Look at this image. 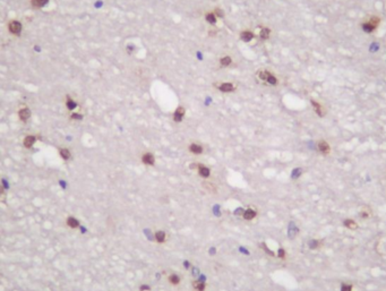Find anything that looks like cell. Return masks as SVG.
Wrapping results in <instances>:
<instances>
[{"label": "cell", "mask_w": 386, "mask_h": 291, "mask_svg": "<svg viewBox=\"0 0 386 291\" xmlns=\"http://www.w3.org/2000/svg\"><path fill=\"white\" fill-rule=\"evenodd\" d=\"M256 77L260 79V82H263L265 84L272 85V86H276L279 84L278 77L272 73V72L267 70V69H260V70H257Z\"/></svg>", "instance_id": "obj_1"}, {"label": "cell", "mask_w": 386, "mask_h": 291, "mask_svg": "<svg viewBox=\"0 0 386 291\" xmlns=\"http://www.w3.org/2000/svg\"><path fill=\"white\" fill-rule=\"evenodd\" d=\"M214 87L222 93H232L237 90V85L230 82H217L214 83Z\"/></svg>", "instance_id": "obj_2"}, {"label": "cell", "mask_w": 386, "mask_h": 291, "mask_svg": "<svg viewBox=\"0 0 386 291\" xmlns=\"http://www.w3.org/2000/svg\"><path fill=\"white\" fill-rule=\"evenodd\" d=\"M379 22L380 20L378 17L373 16V17H370V19H369L368 22H366V23H363V24L361 25L362 30L365 31L366 33H371V32H374V31L377 29V26H378V24H379Z\"/></svg>", "instance_id": "obj_3"}, {"label": "cell", "mask_w": 386, "mask_h": 291, "mask_svg": "<svg viewBox=\"0 0 386 291\" xmlns=\"http://www.w3.org/2000/svg\"><path fill=\"white\" fill-rule=\"evenodd\" d=\"M185 115H186V109H185L183 107L179 105V107L175 110V112H173V121L181 122L182 121V119H183V117H185Z\"/></svg>", "instance_id": "obj_4"}, {"label": "cell", "mask_w": 386, "mask_h": 291, "mask_svg": "<svg viewBox=\"0 0 386 291\" xmlns=\"http://www.w3.org/2000/svg\"><path fill=\"white\" fill-rule=\"evenodd\" d=\"M317 148H318V151H319L322 154H324V155H327V154L331 152V147H330V145H328V143L324 140H320L319 142L317 143Z\"/></svg>", "instance_id": "obj_5"}, {"label": "cell", "mask_w": 386, "mask_h": 291, "mask_svg": "<svg viewBox=\"0 0 386 291\" xmlns=\"http://www.w3.org/2000/svg\"><path fill=\"white\" fill-rule=\"evenodd\" d=\"M239 37H240V40L243 41V42H250L254 37H255V33L251 32L250 30H245L242 31V32H240Z\"/></svg>", "instance_id": "obj_6"}, {"label": "cell", "mask_w": 386, "mask_h": 291, "mask_svg": "<svg viewBox=\"0 0 386 291\" xmlns=\"http://www.w3.org/2000/svg\"><path fill=\"white\" fill-rule=\"evenodd\" d=\"M142 162L144 164H146V165H154V163H155V158H154V155L152 153L146 152V153H144L142 155Z\"/></svg>", "instance_id": "obj_7"}, {"label": "cell", "mask_w": 386, "mask_h": 291, "mask_svg": "<svg viewBox=\"0 0 386 291\" xmlns=\"http://www.w3.org/2000/svg\"><path fill=\"white\" fill-rule=\"evenodd\" d=\"M310 103H311V105H313V109H314V111L317 113V116L318 117H324V115H325V110H324V108H323V105L320 103H318L317 101H315V100H311L310 101Z\"/></svg>", "instance_id": "obj_8"}, {"label": "cell", "mask_w": 386, "mask_h": 291, "mask_svg": "<svg viewBox=\"0 0 386 291\" xmlns=\"http://www.w3.org/2000/svg\"><path fill=\"white\" fill-rule=\"evenodd\" d=\"M196 168L198 170V175L203 178H208L211 175V170L204 164H196Z\"/></svg>", "instance_id": "obj_9"}, {"label": "cell", "mask_w": 386, "mask_h": 291, "mask_svg": "<svg viewBox=\"0 0 386 291\" xmlns=\"http://www.w3.org/2000/svg\"><path fill=\"white\" fill-rule=\"evenodd\" d=\"M260 32H258V37H260V40L263 41H266L268 40L270 37H271V30L268 27H265V26H260Z\"/></svg>", "instance_id": "obj_10"}, {"label": "cell", "mask_w": 386, "mask_h": 291, "mask_svg": "<svg viewBox=\"0 0 386 291\" xmlns=\"http://www.w3.org/2000/svg\"><path fill=\"white\" fill-rule=\"evenodd\" d=\"M8 27H9V31L12 32V34H19L20 31H22V24L19 22H17V20L10 22L9 25H8Z\"/></svg>", "instance_id": "obj_11"}, {"label": "cell", "mask_w": 386, "mask_h": 291, "mask_svg": "<svg viewBox=\"0 0 386 291\" xmlns=\"http://www.w3.org/2000/svg\"><path fill=\"white\" fill-rule=\"evenodd\" d=\"M188 150H189L190 153H193V154H202L203 151H204L203 146L200 145V144H198V143H192L189 145V147H188Z\"/></svg>", "instance_id": "obj_12"}, {"label": "cell", "mask_w": 386, "mask_h": 291, "mask_svg": "<svg viewBox=\"0 0 386 291\" xmlns=\"http://www.w3.org/2000/svg\"><path fill=\"white\" fill-rule=\"evenodd\" d=\"M231 64H232V58L228 55L221 57L220 60H219V65H220L221 68H227V67H229Z\"/></svg>", "instance_id": "obj_13"}, {"label": "cell", "mask_w": 386, "mask_h": 291, "mask_svg": "<svg viewBox=\"0 0 386 291\" xmlns=\"http://www.w3.org/2000/svg\"><path fill=\"white\" fill-rule=\"evenodd\" d=\"M343 225L345 227V228L350 229V230H356V229H358V224H357V222L356 221H353V220H350V219L344 220Z\"/></svg>", "instance_id": "obj_14"}, {"label": "cell", "mask_w": 386, "mask_h": 291, "mask_svg": "<svg viewBox=\"0 0 386 291\" xmlns=\"http://www.w3.org/2000/svg\"><path fill=\"white\" fill-rule=\"evenodd\" d=\"M205 19H206V22H207L208 24H211V25L216 24V16L214 15V12H206V14H205Z\"/></svg>", "instance_id": "obj_15"}, {"label": "cell", "mask_w": 386, "mask_h": 291, "mask_svg": "<svg viewBox=\"0 0 386 291\" xmlns=\"http://www.w3.org/2000/svg\"><path fill=\"white\" fill-rule=\"evenodd\" d=\"M155 240H156L159 243H163L165 241V238H167V235L165 232L163 230H159L157 232H155Z\"/></svg>", "instance_id": "obj_16"}, {"label": "cell", "mask_w": 386, "mask_h": 291, "mask_svg": "<svg viewBox=\"0 0 386 291\" xmlns=\"http://www.w3.org/2000/svg\"><path fill=\"white\" fill-rule=\"evenodd\" d=\"M256 214H257V213L255 212L254 210L248 208V210H246V211L243 212V219H245V220H253V219H255Z\"/></svg>", "instance_id": "obj_17"}, {"label": "cell", "mask_w": 386, "mask_h": 291, "mask_svg": "<svg viewBox=\"0 0 386 291\" xmlns=\"http://www.w3.org/2000/svg\"><path fill=\"white\" fill-rule=\"evenodd\" d=\"M67 224L69 225L70 228H72V229H75V228H78L79 227V222H78V220L77 219H75V218H68L67 219Z\"/></svg>", "instance_id": "obj_18"}, {"label": "cell", "mask_w": 386, "mask_h": 291, "mask_svg": "<svg viewBox=\"0 0 386 291\" xmlns=\"http://www.w3.org/2000/svg\"><path fill=\"white\" fill-rule=\"evenodd\" d=\"M19 118L22 119V120H27L29 118H30V116H31V113H30V110L29 109H26V108H24V109H22L20 111H19Z\"/></svg>", "instance_id": "obj_19"}, {"label": "cell", "mask_w": 386, "mask_h": 291, "mask_svg": "<svg viewBox=\"0 0 386 291\" xmlns=\"http://www.w3.org/2000/svg\"><path fill=\"white\" fill-rule=\"evenodd\" d=\"M168 280H169L170 283L173 284V285H178L179 283H180V278H179V275H177V274H170Z\"/></svg>", "instance_id": "obj_20"}, {"label": "cell", "mask_w": 386, "mask_h": 291, "mask_svg": "<svg viewBox=\"0 0 386 291\" xmlns=\"http://www.w3.org/2000/svg\"><path fill=\"white\" fill-rule=\"evenodd\" d=\"M193 287H194L195 290L204 291L206 288V284L204 283V282H202V281H196V282H193Z\"/></svg>", "instance_id": "obj_21"}, {"label": "cell", "mask_w": 386, "mask_h": 291, "mask_svg": "<svg viewBox=\"0 0 386 291\" xmlns=\"http://www.w3.org/2000/svg\"><path fill=\"white\" fill-rule=\"evenodd\" d=\"M34 143H35V137L34 136H27V137H25L24 140L25 147H32Z\"/></svg>", "instance_id": "obj_22"}, {"label": "cell", "mask_w": 386, "mask_h": 291, "mask_svg": "<svg viewBox=\"0 0 386 291\" xmlns=\"http://www.w3.org/2000/svg\"><path fill=\"white\" fill-rule=\"evenodd\" d=\"M31 2H32V6L33 7L41 8V7H43L48 2V0H31Z\"/></svg>", "instance_id": "obj_23"}, {"label": "cell", "mask_w": 386, "mask_h": 291, "mask_svg": "<svg viewBox=\"0 0 386 291\" xmlns=\"http://www.w3.org/2000/svg\"><path fill=\"white\" fill-rule=\"evenodd\" d=\"M66 104H67V108L69 110H72V109H75L76 107H77V104H76V102L74 101V100H72V97H67V102H66Z\"/></svg>", "instance_id": "obj_24"}, {"label": "cell", "mask_w": 386, "mask_h": 291, "mask_svg": "<svg viewBox=\"0 0 386 291\" xmlns=\"http://www.w3.org/2000/svg\"><path fill=\"white\" fill-rule=\"evenodd\" d=\"M60 155L62 159L68 160V159H70V152H69V150H67V148H62V150H60Z\"/></svg>", "instance_id": "obj_25"}, {"label": "cell", "mask_w": 386, "mask_h": 291, "mask_svg": "<svg viewBox=\"0 0 386 291\" xmlns=\"http://www.w3.org/2000/svg\"><path fill=\"white\" fill-rule=\"evenodd\" d=\"M213 12H214V15H215L216 17H221V18H223V17H224L223 10H221L220 8H215V9L213 10Z\"/></svg>", "instance_id": "obj_26"}, {"label": "cell", "mask_w": 386, "mask_h": 291, "mask_svg": "<svg viewBox=\"0 0 386 291\" xmlns=\"http://www.w3.org/2000/svg\"><path fill=\"white\" fill-rule=\"evenodd\" d=\"M341 291H352V285L348 283H342L341 285Z\"/></svg>", "instance_id": "obj_27"}, {"label": "cell", "mask_w": 386, "mask_h": 291, "mask_svg": "<svg viewBox=\"0 0 386 291\" xmlns=\"http://www.w3.org/2000/svg\"><path fill=\"white\" fill-rule=\"evenodd\" d=\"M318 246H319V243H318L317 240H311V241L309 243V247H310L311 249L318 248Z\"/></svg>", "instance_id": "obj_28"}, {"label": "cell", "mask_w": 386, "mask_h": 291, "mask_svg": "<svg viewBox=\"0 0 386 291\" xmlns=\"http://www.w3.org/2000/svg\"><path fill=\"white\" fill-rule=\"evenodd\" d=\"M279 257L281 258V260H284L285 258V252H284V249L283 248H280L279 249Z\"/></svg>", "instance_id": "obj_29"}, {"label": "cell", "mask_w": 386, "mask_h": 291, "mask_svg": "<svg viewBox=\"0 0 386 291\" xmlns=\"http://www.w3.org/2000/svg\"><path fill=\"white\" fill-rule=\"evenodd\" d=\"M300 173H301V170L300 169H296L293 172H292V178H298V177L300 176Z\"/></svg>", "instance_id": "obj_30"}, {"label": "cell", "mask_w": 386, "mask_h": 291, "mask_svg": "<svg viewBox=\"0 0 386 291\" xmlns=\"http://www.w3.org/2000/svg\"><path fill=\"white\" fill-rule=\"evenodd\" d=\"M262 247H263V249H264L265 252H267V253H268V254H270V255H274V253H273V252H271V250L268 249V247L266 246L265 243H262Z\"/></svg>", "instance_id": "obj_31"}, {"label": "cell", "mask_w": 386, "mask_h": 291, "mask_svg": "<svg viewBox=\"0 0 386 291\" xmlns=\"http://www.w3.org/2000/svg\"><path fill=\"white\" fill-rule=\"evenodd\" d=\"M72 119H82V115H78V113H74L72 116Z\"/></svg>", "instance_id": "obj_32"}, {"label": "cell", "mask_w": 386, "mask_h": 291, "mask_svg": "<svg viewBox=\"0 0 386 291\" xmlns=\"http://www.w3.org/2000/svg\"><path fill=\"white\" fill-rule=\"evenodd\" d=\"M140 290H150V287H142Z\"/></svg>", "instance_id": "obj_33"}, {"label": "cell", "mask_w": 386, "mask_h": 291, "mask_svg": "<svg viewBox=\"0 0 386 291\" xmlns=\"http://www.w3.org/2000/svg\"><path fill=\"white\" fill-rule=\"evenodd\" d=\"M1 194H2V188L0 187V195H1Z\"/></svg>", "instance_id": "obj_34"}]
</instances>
